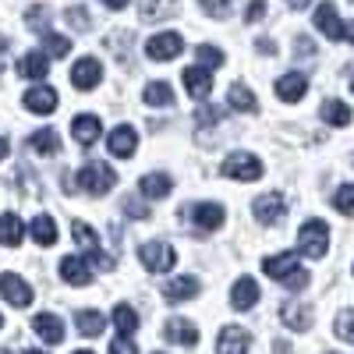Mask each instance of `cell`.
I'll return each instance as SVG.
<instances>
[{"instance_id":"cell-19","label":"cell","mask_w":354,"mask_h":354,"mask_svg":"<svg viewBox=\"0 0 354 354\" xmlns=\"http://www.w3.org/2000/svg\"><path fill=\"white\" fill-rule=\"evenodd\" d=\"M32 330H36L39 340H46V344H61V340H64V322H61V315H53V312H39V315L32 319Z\"/></svg>"},{"instance_id":"cell-11","label":"cell","mask_w":354,"mask_h":354,"mask_svg":"<svg viewBox=\"0 0 354 354\" xmlns=\"http://www.w3.org/2000/svg\"><path fill=\"white\" fill-rule=\"evenodd\" d=\"M106 149H110L117 160H128V156H135V149H138V131H135L131 124L113 128V131H110V138H106Z\"/></svg>"},{"instance_id":"cell-16","label":"cell","mask_w":354,"mask_h":354,"mask_svg":"<svg viewBox=\"0 0 354 354\" xmlns=\"http://www.w3.org/2000/svg\"><path fill=\"white\" fill-rule=\"evenodd\" d=\"M315 28L326 39H344V21H340V15H337V8L330 4V0L315 8Z\"/></svg>"},{"instance_id":"cell-36","label":"cell","mask_w":354,"mask_h":354,"mask_svg":"<svg viewBox=\"0 0 354 354\" xmlns=\"http://www.w3.org/2000/svg\"><path fill=\"white\" fill-rule=\"evenodd\" d=\"M25 25L32 28V32L43 36L46 28H50V8H46V4H32V8L25 11Z\"/></svg>"},{"instance_id":"cell-26","label":"cell","mask_w":354,"mask_h":354,"mask_svg":"<svg viewBox=\"0 0 354 354\" xmlns=\"http://www.w3.org/2000/svg\"><path fill=\"white\" fill-rule=\"evenodd\" d=\"M177 15V0H138V18L142 21H160Z\"/></svg>"},{"instance_id":"cell-30","label":"cell","mask_w":354,"mask_h":354,"mask_svg":"<svg viewBox=\"0 0 354 354\" xmlns=\"http://www.w3.org/2000/svg\"><path fill=\"white\" fill-rule=\"evenodd\" d=\"M227 100H230V106H234V110H241V113H255V110H259L255 93H252L248 85H241V82H234V85H230Z\"/></svg>"},{"instance_id":"cell-20","label":"cell","mask_w":354,"mask_h":354,"mask_svg":"<svg viewBox=\"0 0 354 354\" xmlns=\"http://www.w3.org/2000/svg\"><path fill=\"white\" fill-rule=\"evenodd\" d=\"M280 319H283V326H287V330L305 333V330L312 326V308H308V305H301V301H283Z\"/></svg>"},{"instance_id":"cell-23","label":"cell","mask_w":354,"mask_h":354,"mask_svg":"<svg viewBox=\"0 0 354 354\" xmlns=\"http://www.w3.org/2000/svg\"><path fill=\"white\" fill-rule=\"evenodd\" d=\"M305 93H308V78H305V75L290 71V75L277 78V96H280L283 103H298Z\"/></svg>"},{"instance_id":"cell-12","label":"cell","mask_w":354,"mask_h":354,"mask_svg":"<svg viewBox=\"0 0 354 354\" xmlns=\"http://www.w3.org/2000/svg\"><path fill=\"white\" fill-rule=\"evenodd\" d=\"M185 88H188V96H195V100H209V93H213V71L202 68V64L185 68Z\"/></svg>"},{"instance_id":"cell-22","label":"cell","mask_w":354,"mask_h":354,"mask_svg":"<svg viewBox=\"0 0 354 354\" xmlns=\"http://www.w3.org/2000/svg\"><path fill=\"white\" fill-rule=\"evenodd\" d=\"M25 145H28L36 156H57V153H61V135H57L53 128H39V131L28 135Z\"/></svg>"},{"instance_id":"cell-46","label":"cell","mask_w":354,"mask_h":354,"mask_svg":"<svg viewBox=\"0 0 354 354\" xmlns=\"http://www.w3.org/2000/svg\"><path fill=\"white\" fill-rule=\"evenodd\" d=\"M255 46H259L262 53H277V43H273V39H259Z\"/></svg>"},{"instance_id":"cell-54","label":"cell","mask_w":354,"mask_h":354,"mask_svg":"<svg viewBox=\"0 0 354 354\" xmlns=\"http://www.w3.org/2000/svg\"><path fill=\"white\" fill-rule=\"evenodd\" d=\"M351 93H354V78H351Z\"/></svg>"},{"instance_id":"cell-38","label":"cell","mask_w":354,"mask_h":354,"mask_svg":"<svg viewBox=\"0 0 354 354\" xmlns=\"http://www.w3.org/2000/svg\"><path fill=\"white\" fill-rule=\"evenodd\" d=\"M333 205H337V213H344V216H354V185H344V188H337V195H333Z\"/></svg>"},{"instance_id":"cell-1","label":"cell","mask_w":354,"mask_h":354,"mask_svg":"<svg viewBox=\"0 0 354 354\" xmlns=\"http://www.w3.org/2000/svg\"><path fill=\"white\" fill-rule=\"evenodd\" d=\"M262 273L280 280L287 290H301L308 283V273L301 270V255L298 252H280V255H270L262 262Z\"/></svg>"},{"instance_id":"cell-24","label":"cell","mask_w":354,"mask_h":354,"mask_svg":"<svg viewBox=\"0 0 354 354\" xmlns=\"http://www.w3.org/2000/svg\"><path fill=\"white\" fill-rule=\"evenodd\" d=\"M18 75H21V78H32V82L46 78V75H50V57H46L43 50L25 53L21 61H18Z\"/></svg>"},{"instance_id":"cell-48","label":"cell","mask_w":354,"mask_h":354,"mask_svg":"<svg viewBox=\"0 0 354 354\" xmlns=\"http://www.w3.org/2000/svg\"><path fill=\"white\" fill-rule=\"evenodd\" d=\"M4 53H8V39L0 36V71H4Z\"/></svg>"},{"instance_id":"cell-52","label":"cell","mask_w":354,"mask_h":354,"mask_svg":"<svg viewBox=\"0 0 354 354\" xmlns=\"http://www.w3.org/2000/svg\"><path fill=\"white\" fill-rule=\"evenodd\" d=\"M25 354H46V351H25Z\"/></svg>"},{"instance_id":"cell-42","label":"cell","mask_w":354,"mask_h":354,"mask_svg":"<svg viewBox=\"0 0 354 354\" xmlns=\"http://www.w3.org/2000/svg\"><path fill=\"white\" fill-rule=\"evenodd\" d=\"M124 213H128V216H135V220H149V209H145L142 202H135L131 195L124 198Z\"/></svg>"},{"instance_id":"cell-56","label":"cell","mask_w":354,"mask_h":354,"mask_svg":"<svg viewBox=\"0 0 354 354\" xmlns=\"http://www.w3.org/2000/svg\"><path fill=\"white\" fill-rule=\"evenodd\" d=\"M156 354H163V351H156Z\"/></svg>"},{"instance_id":"cell-6","label":"cell","mask_w":354,"mask_h":354,"mask_svg":"<svg viewBox=\"0 0 354 354\" xmlns=\"http://www.w3.org/2000/svg\"><path fill=\"white\" fill-rule=\"evenodd\" d=\"M252 213H255V220H259V223L273 227V223H280V220L287 216V198H283V195H277V192L259 195V198L252 202Z\"/></svg>"},{"instance_id":"cell-34","label":"cell","mask_w":354,"mask_h":354,"mask_svg":"<svg viewBox=\"0 0 354 354\" xmlns=\"http://www.w3.org/2000/svg\"><path fill=\"white\" fill-rule=\"evenodd\" d=\"M39 39H43V53L50 57V61H57V57H68V53H71V39H68V36H57V32H50V28H46Z\"/></svg>"},{"instance_id":"cell-9","label":"cell","mask_w":354,"mask_h":354,"mask_svg":"<svg viewBox=\"0 0 354 354\" xmlns=\"http://www.w3.org/2000/svg\"><path fill=\"white\" fill-rule=\"evenodd\" d=\"M0 294H4V301L15 305V308L32 305V287H28L18 273H0Z\"/></svg>"},{"instance_id":"cell-28","label":"cell","mask_w":354,"mask_h":354,"mask_svg":"<svg viewBox=\"0 0 354 354\" xmlns=\"http://www.w3.org/2000/svg\"><path fill=\"white\" fill-rule=\"evenodd\" d=\"M28 234H32L36 245H43V248L57 245V223H53V216H50V213H39V216L32 220V227H28Z\"/></svg>"},{"instance_id":"cell-47","label":"cell","mask_w":354,"mask_h":354,"mask_svg":"<svg viewBox=\"0 0 354 354\" xmlns=\"http://www.w3.org/2000/svg\"><path fill=\"white\" fill-rule=\"evenodd\" d=\"M103 4H106L110 11H124V8H128V0H103Z\"/></svg>"},{"instance_id":"cell-4","label":"cell","mask_w":354,"mask_h":354,"mask_svg":"<svg viewBox=\"0 0 354 354\" xmlns=\"http://www.w3.org/2000/svg\"><path fill=\"white\" fill-rule=\"evenodd\" d=\"M220 177H230V181H259V177H262V163L252 153H230L220 163Z\"/></svg>"},{"instance_id":"cell-57","label":"cell","mask_w":354,"mask_h":354,"mask_svg":"<svg viewBox=\"0 0 354 354\" xmlns=\"http://www.w3.org/2000/svg\"><path fill=\"white\" fill-rule=\"evenodd\" d=\"M330 354H333V351H330Z\"/></svg>"},{"instance_id":"cell-35","label":"cell","mask_w":354,"mask_h":354,"mask_svg":"<svg viewBox=\"0 0 354 354\" xmlns=\"http://www.w3.org/2000/svg\"><path fill=\"white\" fill-rule=\"evenodd\" d=\"M113 326L121 330V337H135V330H138L135 308H131V305H117V308H113Z\"/></svg>"},{"instance_id":"cell-10","label":"cell","mask_w":354,"mask_h":354,"mask_svg":"<svg viewBox=\"0 0 354 354\" xmlns=\"http://www.w3.org/2000/svg\"><path fill=\"white\" fill-rule=\"evenodd\" d=\"M57 93L50 85H36V88H28V93L21 96V106L28 110V113H39V117H46V113H53L57 110Z\"/></svg>"},{"instance_id":"cell-31","label":"cell","mask_w":354,"mask_h":354,"mask_svg":"<svg viewBox=\"0 0 354 354\" xmlns=\"http://www.w3.org/2000/svg\"><path fill=\"white\" fill-rule=\"evenodd\" d=\"M319 113H322V121H326L330 128H347L351 124V106L340 103V100H326Z\"/></svg>"},{"instance_id":"cell-17","label":"cell","mask_w":354,"mask_h":354,"mask_svg":"<svg viewBox=\"0 0 354 354\" xmlns=\"http://www.w3.org/2000/svg\"><path fill=\"white\" fill-rule=\"evenodd\" d=\"M192 223H195L202 234L216 230V227L223 223V205H216V202H198V205H192Z\"/></svg>"},{"instance_id":"cell-37","label":"cell","mask_w":354,"mask_h":354,"mask_svg":"<svg viewBox=\"0 0 354 354\" xmlns=\"http://www.w3.org/2000/svg\"><path fill=\"white\" fill-rule=\"evenodd\" d=\"M195 61H198L202 68L216 71V68H223V50H216V46H209V43H202V46L195 50Z\"/></svg>"},{"instance_id":"cell-32","label":"cell","mask_w":354,"mask_h":354,"mask_svg":"<svg viewBox=\"0 0 354 354\" xmlns=\"http://www.w3.org/2000/svg\"><path fill=\"white\" fill-rule=\"evenodd\" d=\"M75 326H78L82 337H100V333L106 330V319H103L100 312H93V308H85V312L75 315Z\"/></svg>"},{"instance_id":"cell-2","label":"cell","mask_w":354,"mask_h":354,"mask_svg":"<svg viewBox=\"0 0 354 354\" xmlns=\"http://www.w3.org/2000/svg\"><path fill=\"white\" fill-rule=\"evenodd\" d=\"M117 185V174H113V167H106V163H85L82 170H78V188L85 192V195H93V198H100V195H106L110 188Z\"/></svg>"},{"instance_id":"cell-13","label":"cell","mask_w":354,"mask_h":354,"mask_svg":"<svg viewBox=\"0 0 354 354\" xmlns=\"http://www.w3.org/2000/svg\"><path fill=\"white\" fill-rule=\"evenodd\" d=\"M71 135H75V142L78 145H96V138L103 135V124H100V117L96 113H78L75 121H71Z\"/></svg>"},{"instance_id":"cell-14","label":"cell","mask_w":354,"mask_h":354,"mask_svg":"<svg viewBox=\"0 0 354 354\" xmlns=\"http://www.w3.org/2000/svg\"><path fill=\"white\" fill-rule=\"evenodd\" d=\"M61 277L71 287H88L93 283V270H88V262L82 255H64L61 259Z\"/></svg>"},{"instance_id":"cell-51","label":"cell","mask_w":354,"mask_h":354,"mask_svg":"<svg viewBox=\"0 0 354 354\" xmlns=\"http://www.w3.org/2000/svg\"><path fill=\"white\" fill-rule=\"evenodd\" d=\"M344 39H347V43H354V21H351V25H344Z\"/></svg>"},{"instance_id":"cell-25","label":"cell","mask_w":354,"mask_h":354,"mask_svg":"<svg viewBox=\"0 0 354 354\" xmlns=\"http://www.w3.org/2000/svg\"><path fill=\"white\" fill-rule=\"evenodd\" d=\"M195 294H198V280H195V277H177V280H170V283L163 287V298H167L170 305L192 301Z\"/></svg>"},{"instance_id":"cell-43","label":"cell","mask_w":354,"mask_h":354,"mask_svg":"<svg viewBox=\"0 0 354 354\" xmlns=\"http://www.w3.org/2000/svg\"><path fill=\"white\" fill-rule=\"evenodd\" d=\"M110 354H138V347L131 344V337H117L110 344Z\"/></svg>"},{"instance_id":"cell-44","label":"cell","mask_w":354,"mask_h":354,"mask_svg":"<svg viewBox=\"0 0 354 354\" xmlns=\"http://www.w3.org/2000/svg\"><path fill=\"white\" fill-rule=\"evenodd\" d=\"M68 25H71V28H88V15H85L82 8H71V11H68Z\"/></svg>"},{"instance_id":"cell-18","label":"cell","mask_w":354,"mask_h":354,"mask_svg":"<svg viewBox=\"0 0 354 354\" xmlns=\"http://www.w3.org/2000/svg\"><path fill=\"white\" fill-rule=\"evenodd\" d=\"M248 333L241 326H223L216 337V354H248Z\"/></svg>"},{"instance_id":"cell-8","label":"cell","mask_w":354,"mask_h":354,"mask_svg":"<svg viewBox=\"0 0 354 354\" xmlns=\"http://www.w3.org/2000/svg\"><path fill=\"white\" fill-rule=\"evenodd\" d=\"M100 82H103V64L96 61V57H82V61L71 68V85L78 88V93H93Z\"/></svg>"},{"instance_id":"cell-45","label":"cell","mask_w":354,"mask_h":354,"mask_svg":"<svg viewBox=\"0 0 354 354\" xmlns=\"http://www.w3.org/2000/svg\"><path fill=\"white\" fill-rule=\"evenodd\" d=\"M198 4L205 8V11H213V15H227V8H230V0H198Z\"/></svg>"},{"instance_id":"cell-15","label":"cell","mask_w":354,"mask_h":354,"mask_svg":"<svg viewBox=\"0 0 354 354\" xmlns=\"http://www.w3.org/2000/svg\"><path fill=\"white\" fill-rule=\"evenodd\" d=\"M163 340L181 344V347H195V344H198V330H195V322H192V319H167Z\"/></svg>"},{"instance_id":"cell-7","label":"cell","mask_w":354,"mask_h":354,"mask_svg":"<svg viewBox=\"0 0 354 354\" xmlns=\"http://www.w3.org/2000/svg\"><path fill=\"white\" fill-rule=\"evenodd\" d=\"M181 50H185L181 32H160V36H149V43H145L149 61H174V57H181Z\"/></svg>"},{"instance_id":"cell-55","label":"cell","mask_w":354,"mask_h":354,"mask_svg":"<svg viewBox=\"0 0 354 354\" xmlns=\"http://www.w3.org/2000/svg\"><path fill=\"white\" fill-rule=\"evenodd\" d=\"M0 326H4V315H0Z\"/></svg>"},{"instance_id":"cell-40","label":"cell","mask_w":354,"mask_h":354,"mask_svg":"<svg viewBox=\"0 0 354 354\" xmlns=\"http://www.w3.org/2000/svg\"><path fill=\"white\" fill-rule=\"evenodd\" d=\"M195 121H198V128H213V124L223 121V110H220V106H202V110L195 113Z\"/></svg>"},{"instance_id":"cell-49","label":"cell","mask_w":354,"mask_h":354,"mask_svg":"<svg viewBox=\"0 0 354 354\" xmlns=\"http://www.w3.org/2000/svg\"><path fill=\"white\" fill-rule=\"evenodd\" d=\"M287 4H290L294 11H301V8H308V4H312V0H287Z\"/></svg>"},{"instance_id":"cell-33","label":"cell","mask_w":354,"mask_h":354,"mask_svg":"<svg viewBox=\"0 0 354 354\" xmlns=\"http://www.w3.org/2000/svg\"><path fill=\"white\" fill-rule=\"evenodd\" d=\"M142 100L149 106H174V88L167 82H149V85H145V93H142Z\"/></svg>"},{"instance_id":"cell-41","label":"cell","mask_w":354,"mask_h":354,"mask_svg":"<svg viewBox=\"0 0 354 354\" xmlns=\"http://www.w3.org/2000/svg\"><path fill=\"white\" fill-rule=\"evenodd\" d=\"M262 18H266V0H252V4L245 8V21L255 25V21H262Z\"/></svg>"},{"instance_id":"cell-29","label":"cell","mask_w":354,"mask_h":354,"mask_svg":"<svg viewBox=\"0 0 354 354\" xmlns=\"http://www.w3.org/2000/svg\"><path fill=\"white\" fill-rule=\"evenodd\" d=\"M170 188H174V181H170L167 174H145L142 181H138V192L145 198H163V195H170Z\"/></svg>"},{"instance_id":"cell-27","label":"cell","mask_w":354,"mask_h":354,"mask_svg":"<svg viewBox=\"0 0 354 354\" xmlns=\"http://www.w3.org/2000/svg\"><path fill=\"white\" fill-rule=\"evenodd\" d=\"M21 238H25V223H21V216H15V213H4V216H0V245L18 248Z\"/></svg>"},{"instance_id":"cell-53","label":"cell","mask_w":354,"mask_h":354,"mask_svg":"<svg viewBox=\"0 0 354 354\" xmlns=\"http://www.w3.org/2000/svg\"><path fill=\"white\" fill-rule=\"evenodd\" d=\"M75 354H93V351H75Z\"/></svg>"},{"instance_id":"cell-3","label":"cell","mask_w":354,"mask_h":354,"mask_svg":"<svg viewBox=\"0 0 354 354\" xmlns=\"http://www.w3.org/2000/svg\"><path fill=\"white\" fill-rule=\"evenodd\" d=\"M298 248L308 259H322V255H326V248H330V227H326V220H305L301 230H298Z\"/></svg>"},{"instance_id":"cell-39","label":"cell","mask_w":354,"mask_h":354,"mask_svg":"<svg viewBox=\"0 0 354 354\" xmlns=\"http://www.w3.org/2000/svg\"><path fill=\"white\" fill-rule=\"evenodd\" d=\"M337 337L354 344V312H340L337 315Z\"/></svg>"},{"instance_id":"cell-50","label":"cell","mask_w":354,"mask_h":354,"mask_svg":"<svg viewBox=\"0 0 354 354\" xmlns=\"http://www.w3.org/2000/svg\"><path fill=\"white\" fill-rule=\"evenodd\" d=\"M4 160H8V138L0 135V163H4Z\"/></svg>"},{"instance_id":"cell-5","label":"cell","mask_w":354,"mask_h":354,"mask_svg":"<svg viewBox=\"0 0 354 354\" xmlns=\"http://www.w3.org/2000/svg\"><path fill=\"white\" fill-rule=\"evenodd\" d=\"M138 262H142L149 273H167V270H174L177 255H174L170 245H163V241H149V245H142V248H138Z\"/></svg>"},{"instance_id":"cell-21","label":"cell","mask_w":354,"mask_h":354,"mask_svg":"<svg viewBox=\"0 0 354 354\" xmlns=\"http://www.w3.org/2000/svg\"><path fill=\"white\" fill-rule=\"evenodd\" d=\"M230 305L238 308V312L255 308V305H259V283H255L252 277H241L238 283H234V290H230Z\"/></svg>"}]
</instances>
